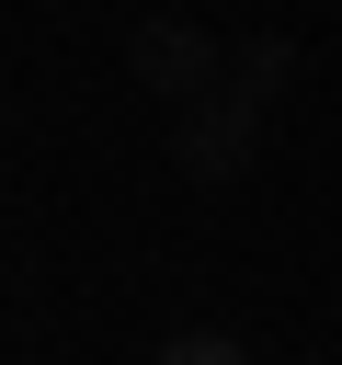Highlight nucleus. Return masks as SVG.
<instances>
[{"label":"nucleus","instance_id":"1","mask_svg":"<svg viewBox=\"0 0 342 365\" xmlns=\"http://www.w3.org/2000/svg\"><path fill=\"white\" fill-rule=\"evenodd\" d=\"M251 148H262V91H205V103H182V125H171V160H182V182H228V171H251Z\"/></svg>","mask_w":342,"mask_h":365},{"label":"nucleus","instance_id":"2","mask_svg":"<svg viewBox=\"0 0 342 365\" xmlns=\"http://www.w3.org/2000/svg\"><path fill=\"white\" fill-rule=\"evenodd\" d=\"M125 68H137V91H160V103H205L228 57H217V34H205V23L160 11V23H137V34H125Z\"/></svg>","mask_w":342,"mask_h":365},{"label":"nucleus","instance_id":"3","mask_svg":"<svg viewBox=\"0 0 342 365\" xmlns=\"http://www.w3.org/2000/svg\"><path fill=\"white\" fill-rule=\"evenodd\" d=\"M228 80H239V91H262V103H274V91H285V80H296V34H239V46H228Z\"/></svg>","mask_w":342,"mask_h":365},{"label":"nucleus","instance_id":"4","mask_svg":"<svg viewBox=\"0 0 342 365\" xmlns=\"http://www.w3.org/2000/svg\"><path fill=\"white\" fill-rule=\"evenodd\" d=\"M160 365H251V342H228V331H171Z\"/></svg>","mask_w":342,"mask_h":365}]
</instances>
